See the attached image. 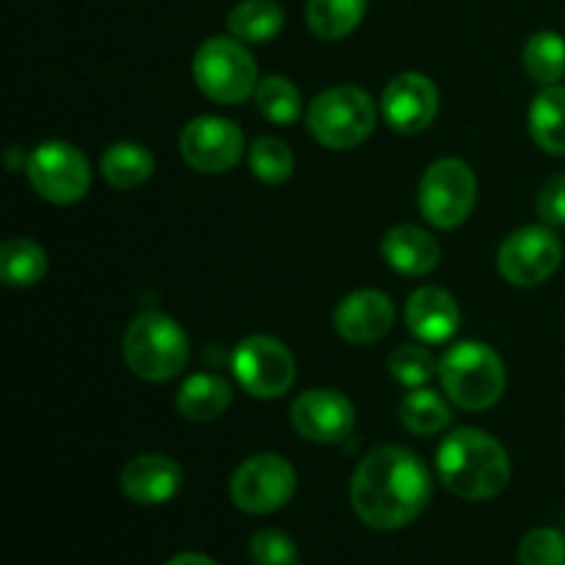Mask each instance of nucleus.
<instances>
[{
	"label": "nucleus",
	"mask_w": 565,
	"mask_h": 565,
	"mask_svg": "<svg viewBox=\"0 0 565 565\" xmlns=\"http://www.w3.org/2000/svg\"><path fill=\"white\" fill-rule=\"evenodd\" d=\"M226 28L243 44H263L281 33L285 11L276 0H241L226 17Z\"/></svg>",
	"instance_id": "412c9836"
},
{
	"label": "nucleus",
	"mask_w": 565,
	"mask_h": 565,
	"mask_svg": "<svg viewBox=\"0 0 565 565\" xmlns=\"http://www.w3.org/2000/svg\"><path fill=\"white\" fill-rule=\"evenodd\" d=\"M434 480L406 447H379L359 461L351 478V508L367 527L403 530L428 508Z\"/></svg>",
	"instance_id": "f257e3e1"
},
{
	"label": "nucleus",
	"mask_w": 565,
	"mask_h": 565,
	"mask_svg": "<svg viewBox=\"0 0 565 565\" xmlns=\"http://www.w3.org/2000/svg\"><path fill=\"white\" fill-rule=\"evenodd\" d=\"M535 210L546 226H565V174L550 177L541 185Z\"/></svg>",
	"instance_id": "2f4dec72"
},
{
	"label": "nucleus",
	"mask_w": 565,
	"mask_h": 565,
	"mask_svg": "<svg viewBox=\"0 0 565 565\" xmlns=\"http://www.w3.org/2000/svg\"><path fill=\"white\" fill-rule=\"evenodd\" d=\"M174 403L177 412L191 423H213L232 406V386L221 375L196 373L185 379Z\"/></svg>",
	"instance_id": "6ab92c4d"
},
{
	"label": "nucleus",
	"mask_w": 565,
	"mask_h": 565,
	"mask_svg": "<svg viewBox=\"0 0 565 565\" xmlns=\"http://www.w3.org/2000/svg\"><path fill=\"white\" fill-rule=\"evenodd\" d=\"M381 114L386 125L403 136H417L428 130L430 121L439 114V88L428 75L403 72L392 77L381 97Z\"/></svg>",
	"instance_id": "ddd939ff"
},
{
	"label": "nucleus",
	"mask_w": 565,
	"mask_h": 565,
	"mask_svg": "<svg viewBox=\"0 0 565 565\" xmlns=\"http://www.w3.org/2000/svg\"><path fill=\"white\" fill-rule=\"evenodd\" d=\"M439 379L447 397L467 412H486L497 406L508 384L500 353L475 340L447 348L439 362Z\"/></svg>",
	"instance_id": "20e7f679"
},
{
	"label": "nucleus",
	"mask_w": 565,
	"mask_h": 565,
	"mask_svg": "<svg viewBox=\"0 0 565 565\" xmlns=\"http://www.w3.org/2000/svg\"><path fill=\"white\" fill-rule=\"evenodd\" d=\"M375 119L379 110L364 88L334 86L312 99L307 127L320 147L345 152L367 141L370 132L375 130Z\"/></svg>",
	"instance_id": "39448f33"
},
{
	"label": "nucleus",
	"mask_w": 565,
	"mask_h": 565,
	"mask_svg": "<svg viewBox=\"0 0 565 565\" xmlns=\"http://www.w3.org/2000/svg\"><path fill=\"white\" fill-rule=\"evenodd\" d=\"M248 169L265 185H279V182L290 180L292 169H296V158H292V149L281 138L259 136L248 149Z\"/></svg>",
	"instance_id": "cd10ccee"
},
{
	"label": "nucleus",
	"mask_w": 565,
	"mask_h": 565,
	"mask_svg": "<svg viewBox=\"0 0 565 565\" xmlns=\"http://www.w3.org/2000/svg\"><path fill=\"white\" fill-rule=\"evenodd\" d=\"M182 486V469L174 458L147 452L121 469V491L138 505H163L174 500Z\"/></svg>",
	"instance_id": "dca6fc26"
},
{
	"label": "nucleus",
	"mask_w": 565,
	"mask_h": 565,
	"mask_svg": "<svg viewBox=\"0 0 565 565\" xmlns=\"http://www.w3.org/2000/svg\"><path fill=\"white\" fill-rule=\"evenodd\" d=\"M103 180L116 191H130L147 182L154 171V158L147 147L132 141H119L108 147L99 160Z\"/></svg>",
	"instance_id": "4be33fe9"
},
{
	"label": "nucleus",
	"mask_w": 565,
	"mask_h": 565,
	"mask_svg": "<svg viewBox=\"0 0 565 565\" xmlns=\"http://www.w3.org/2000/svg\"><path fill=\"white\" fill-rule=\"evenodd\" d=\"M254 103H257L259 114L274 121V125H292L303 110L301 92L296 88V83L281 75H270L259 81L257 92H254Z\"/></svg>",
	"instance_id": "bb28decb"
},
{
	"label": "nucleus",
	"mask_w": 565,
	"mask_h": 565,
	"mask_svg": "<svg viewBox=\"0 0 565 565\" xmlns=\"http://www.w3.org/2000/svg\"><path fill=\"white\" fill-rule=\"evenodd\" d=\"M436 373H439V362H436L428 348L401 345L390 356V375L397 384L408 386V390L425 386Z\"/></svg>",
	"instance_id": "c85d7f7f"
},
{
	"label": "nucleus",
	"mask_w": 565,
	"mask_h": 565,
	"mask_svg": "<svg viewBox=\"0 0 565 565\" xmlns=\"http://www.w3.org/2000/svg\"><path fill=\"white\" fill-rule=\"evenodd\" d=\"M522 565H565V535L561 530L539 527L530 530L519 544Z\"/></svg>",
	"instance_id": "c756f323"
},
{
	"label": "nucleus",
	"mask_w": 565,
	"mask_h": 565,
	"mask_svg": "<svg viewBox=\"0 0 565 565\" xmlns=\"http://www.w3.org/2000/svg\"><path fill=\"white\" fill-rule=\"evenodd\" d=\"M47 274V252L31 237H9L0 246V276L9 287H33Z\"/></svg>",
	"instance_id": "393cba45"
},
{
	"label": "nucleus",
	"mask_w": 565,
	"mask_h": 565,
	"mask_svg": "<svg viewBox=\"0 0 565 565\" xmlns=\"http://www.w3.org/2000/svg\"><path fill=\"white\" fill-rule=\"evenodd\" d=\"M436 472L461 500H494L511 483V458L486 430L458 428L436 450Z\"/></svg>",
	"instance_id": "f03ea898"
},
{
	"label": "nucleus",
	"mask_w": 565,
	"mask_h": 565,
	"mask_svg": "<svg viewBox=\"0 0 565 565\" xmlns=\"http://www.w3.org/2000/svg\"><path fill=\"white\" fill-rule=\"evenodd\" d=\"M199 92L221 105H237L259 86V70L246 44L235 36H210L193 55Z\"/></svg>",
	"instance_id": "423d86ee"
},
{
	"label": "nucleus",
	"mask_w": 565,
	"mask_h": 565,
	"mask_svg": "<svg viewBox=\"0 0 565 565\" xmlns=\"http://www.w3.org/2000/svg\"><path fill=\"white\" fill-rule=\"evenodd\" d=\"M367 14V0H307V25L323 42H340Z\"/></svg>",
	"instance_id": "5701e85b"
},
{
	"label": "nucleus",
	"mask_w": 565,
	"mask_h": 565,
	"mask_svg": "<svg viewBox=\"0 0 565 565\" xmlns=\"http://www.w3.org/2000/svg\"><path fill=\"white\" fill-rule=\"evenodd\" d=\"M246 149L243 130L224 116H196L180 132V154L193 171L226 174L235 169Z\"/></svg>",
	"instance_id": "f8f14e48"
},
{
	"label": "nucleus",
	"mask_w": 565,
	"mask_h": 565,
	"mask_svg": "<svg viewBox=\"0 0 565 565\" xmlns=\"http://www.w3.org/2000/svg\"><path fill=\"white\" fill-rule=\"evenodd\" d=\"M475 199H478L475 171L458 158L436 160L419 180V213L436 230H458L472 215Z\"/></svg>",
	"instance_id": "0eeeda50"
},
{
	"label": "nucleus",
	"mask_w": 565,
	"mask_h": 565,
	"mask_svg": "<svg viewBox=\"0 0 565 565\" xmlns=\"http://www.w3.org/2000/svg\"><path fill=\"white\" fill-rule=\"evenodd\" d=\"M248 552H252L254 565H298L301 563V555H298V546L292 544V539L281 530H259L254 533L252 544H248Z\"/></svg>",
	"instance_id": "7c9ffc66"
},
{
	"label": "nucleus",
	"mask_w": 565,
	"mask_h": 565,
	"mask_svg": "<svg viewBox=\"0 0 565 565\" xmlns=\"http://www.w3.org/2000/svg\"><path fill=\"white\" fill-rule=\"evenodd\" d=\"M232 373L237 384L257 401H276L290 392L296 381V359L276 337H246L232 353Z\"/></svg>",
	"instance_id": "9d476101"
},
{
	"label": "nucleus",
	"mask_w": 565,
	"mask_h": 565,
	"mask_svg": "<svg viewBox=\"0 0 565 565\" xmlns=\"http://www.w3.org/2000/svg\"><path fill=\"white\" fill-rule=\"evenodd\" d=\"M563 263V246L552 226H522L502 241L497 268L513 287L544 285Z\"/></svg>",
	"instance_id": "9b49d317"
},
{
	"label": "nucleus",
	"mask_w": 565,
	"mask_h": 565,
	"mask_svg": "<svg viewBox=\"0 0 565 565\" xmlns=\"http://www.w3.org/2000/svg\"><path fill=\"white\" fill-rule=\"evenodd\" d=\"M395 326V303L381 290H356L334 309V329L353 345L384 340Z\"/></svg>",
	"instance_id": "2eb2a0df"
},
{
	"label": "nucleus",
	"mask_w": 565,
	"mask_h": 565,
	"mask_svg": "<svg viewBox=\"0 0 565 565\" xmlns=\"http://www.w3.org/2000/svg\"><path fill=\"white\" fill-rule=\"evenodd\" d=\"M397 417H401L403 428L412 430V434L436 436L450 428L452 408L447 406L439 392L428 390V386H417V390L406 392V397L397 406Z\"/></svg>",
	"instance_id": "b1692460"
},
{
	"label": "nucleus",
	"mask_w": 565,
	"mask_h": 565,
	"mask_svg": "<svg viewBox=\"0 0 565 565\" xmlns=\"http://www.w3.org/2000/svg\"><path fill=\"white\" fill-rule=\"evenodd\" d=\"M386 265L403 276H428L441 259V246L430 232L414 224L392 226L381 241Z\"/></svg>",
	"instance_id": "a211bd4d"
},
{
	"label": "nucleus",
	"mask_w": 565,
	"mask_h": 565,
	"mask_svg": "<svg viewBox=\"0 0 565 565\" xmlns=\"http://www.w3.org/2000/svg\"><path fill=\"white\" fill-rule=\"evenodd\" d=\"M530 136L544 152L565 154V86H544L530 105Z\"/></svg>",
	"instance_id": "aec40b11"
},
{
	"label": "nucleus",
	"mask_w": 565,
	"mask_h": 565,
	"mask_svg": "<svg viewBox=\"0 0 565 565\" xmlns=\"http://www.w3.org/2000/svg\"><path fill=\"white\" fill-rule=\"evenodd\" d=\"M524 72L541 86H557L565 77V39L555 31H539L522 50Z\"/></svg>",
	"instance_id": "a878e982"
},
{
	"label": "nucleus",
	"mask_w": 565,
	"mask_h": 565,
	"mask_svg": "<svg viewBox=\"0 0 565 565\" xmlns=\"http://www.w3.org/2000/svg\"><path fill=\"white\" fill-rule=\"evenodd\" d=\"M290 423L303 439L334 445L348 439L356 425V408L337 390H307L292 401Z\"/></svg>",
	"instance_id": "4468645a"
},
{
	"label": "nucleus",
	"mask_w": 565,
	"mask_h": 565,
	"mask_svg": "<svg viewBox=\"0 0 565 565\" xmlns=\"http://www.w3.org/2000/svg\"><path fill=\"white\" fill-rule=\"evenodd\" d=\"M166 565H215V561H210L207 555H199V552H182V555L171 557Z\"/></svg>",
	"instance_id": "473e14b6"
},
{
	"label": "nucleus",
	"mask_w": 565,
	"mask_h": 565,
	"mask_svg": "<svg viewBox=\"0 0 565 565\" xmlns=\"http://www.w3.org/2000/svg\"><path fill=\"white\" fill-rule=\"evenodd\" d=\"M25 174L33 191L50 204H75L92 188L86 154L66 141H44L28 154Z\"/></svg>",
	"instance_id": "6e6552de"
},
{
	"label": "nucleus",
	"mask_w": 565,
	"mask_h": 565,
	"mask_svg": "<svg viewBox=\"0 0 565 565\" xmlns=\"http://www.w3.org/2000/svg\"><path fill=\"white\" fill-rule=\"evenodd\" d=\"M296 494V469L276 452L248 458L230 480V497L237 511L248 516H265L287 505Z\"/></svg>",
	"instance_id": "1a4fd4ad"
},
{
	"label": "nucleus",
	"mask_w": 565,
	"mask_h": 565,
	"mask_svg": "<svg viewBox=\"0 0 565 565\" xmlns=\"http://www.w3.org/2000/svg\"><path fill=\"white\" fill-rule=\"evenodd\" d=\"M121 353L132 375L152 384H166L188 367L191 345L174 318L149 309L130 320L121 340Z\"/></svg>",
	"instance_id": "7ed1b4c3"
},
{
	"label": "nucleus",
	"mask_w": 565,
	"mask_h": 565,
	"mask_svg": "<svg viewBox=\"0 0 565 565\" xmlns=\"http://www.w3.org/2000/svg\"><path fill=\"white\" fill-rule=\"evenodd\" d=\"M406 326L417 340L439 345L458 331L461 309L456 298L441 287H419L406 301Z\"/></svg>",
	"instance_id": "f3484780"
}]
</instances>
